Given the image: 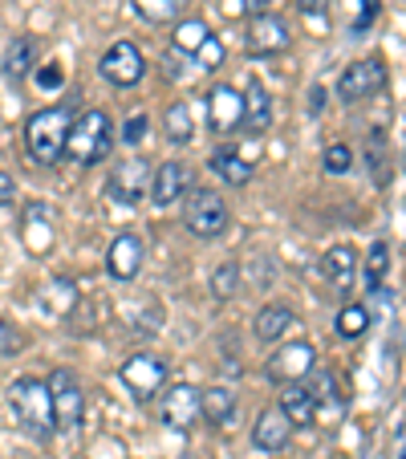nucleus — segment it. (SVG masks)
<instances>
[{
    "label": "nucleus",
    "instance_id": "e433bc0d",
    "mask_svg": "<svg viewBox=\"0 0 406 459\" xmlns=\"http://www.w3.org/2000/svg\"><path fill=\"white\" fill-rule=\"evenodd\" d=\"M325 9H329V0H297V13H301V17H309V21H321V17H325Z\"/></svg>",
    "mask_w": 406,
    "mask_h": 459
},
{
    "label": "nucleus",
    "instance_id": "423d86ee",
    "mask_svg": "<svg viewBox=\"0 0 406 459\" xmlns=\"http://www.w3.org/2000/svg\"><path fill=\"white\" fill-rule=\"evenodd\" d=\"M122 382H126V390L139 403L155 399L159 390H163V382H167V358H159V354H130L126 362H122Z\"/></svg>",
    "mask_w": 406,
    "mask_h": 459
},
{
    "label": "nucleus",
    "instance_id": "c756f323",
    "mask_svg": "<svg viewBox=\"0 0 406 459\" xmlns=\"http://www.w3.org/2000/svg\"><path fill=\"white\" fill-rule=\"evenodd\" d=\"M45 309L49 313H70L73 305H78V285H73V281H65V277H57L53 281L49 289H45Z\"/></svg>",
    "mask_w": 406,
    "mask_h": 459
},
{
    "label": "nucleus",
    "instance_id": "9d476101",
    "mask_svg": "<svg viewBox=\"0 0 406 459\" xmlns=\"http://www.w3.org/2000/svg\"><path fill=\"white\" fill-rule=\"evenodd\" d=\"M159 415H163V423L171 427V431H191L199 419V390L187 386V382H175V386L163 394Z\"/></svg>",
    "mask_w": 406,
    "mask_h": 459
},
{
    "label": "nucleus",
    "instance_id": "cd10ccee",
    "mask_svg": "<svg viewBox=\"0 0 406 459\" xmlns=\"http://www.w3.org/2000/svg\"><path fill=\"white\" fill-rule=\"evenodd\" d=\"M208 37H212V29L203 25V21H183V25L175 29V53H191V57H195Z\"/></svg>",
    "mask_w": 406,
    "mask_h": 459
},
{
    "label": "nucleus",
    "instance_id": "9b49d317",
    "mask_svg": "<svg viewBox=\"0 0 406 459\" xmlns=\"http://www.w3.org/2000/svg\"><path fill=\"white\" fill-rule=\"evenodd\" d=\"M147 179H151V163H143V159H130V163L114 167L110 183H106V195H110L114 204H134L143 200V191H147Z\"/></svg>",
    "mask_w": 406,
    "mask_h": 459
},
{
    "label": "nucleus",
    "instance_id": "f257e3e1",
    "mask_svg": "<svg viewBox=\"0 0 406 459\" xmlns=\"http://www.w3.org/2000/svg\"><path fill=\"white\" fill-rule=\"evenodd\" d=\"M73 126V110L70 106H49V110H37L25 122V155L41 167L61 163V147H65V134Z\"/></svg>",
    "mask_w": 406,
    "mask_h": 459
},
{
    "label": "nucleus",
    "instance_id": "4be33fe9",
    "mask_svg": "<svg viewBox=\"0 0 406 459\" xmlns=\"http://www.w3.org/2000/svg\"><path fill=\"white\" fill-rule=\"evenodd\" d=\"M277 411L293 427H309L313 423V394H309V386H305V382H289L285 394H281V407Z\"/></svg>",
    "mask_w": 406,
    "mask_h": 459
},
{
    "label": "nucleus",
    "instance_id": "393cba45",
    "mask_svg": "<svg viewBox=\"0 0 406 459\" xmlns=\"http://www.w3.org/2000/svg\"><path fill=\"white\" fill-rule=\"evenodd\" d=\"M33 61H37V41L33 37H17V41L4 49V78L21 82L29 70H33Z\"/></svg>",
    "mask_w": 406,
    "mask_h": 459
},
{
    "label": "nucleus",
    "instance_id": "7ed1b4c3",
    "mask_svg": "<svg viewBox=\"0 0 406 459\" xmlns=\"http://www.w3.org/2000/svg\"><path fill=\"white\" fill-rule=\"evenodd\" d=\"M45 390H49L53 427H61V431L82 427V419H86V390H82L78 374L65 370V366H57V370L49 374V382H45Z\"/></svg>",
    "mask_w": 406,
    "mask_h": 459
},
{
    "label": "nucleus",
    "instance_id": "a211bd4d",
    "mask_svg": "<svg viewBox=\"0 0 406 459\" xmlns=\"http://www.w3.org/2000/svg\"><path fill=\"white\" fill-rule=\"evenodd\" d=\"M289 330H297V317L293 309H285V305H264V309L256 313V321H252V333H256V342H281Z\"/></svg>",
    "mask_w": 406,
    "mask_h": 459
},
{
    "label": "nucleus",
    "instance_id": "dca6fc26",
    "mask_svg": "<svg viewBox=\"0 0 406 459\" xmlns=\"http://www.w3.org/2000/svg\"><path fill=\"white\" fill-rule=\"evenodd\" d=\"M289 439H293V423H289L277 407L260 411L256 427H252V443H256L260 451H268V455H272V451H285Z\"/></svg>",
    "mask_w": 406,
    "mask_h": 459
},
{
    "label": "nucleus",
    "instance_id": "5701e85b",
    "mask_svg": "<svg viewBox=\"0 0 406 459\" xmlns=\"http://www.w3.org/2000/svg\"><path fill=\"white\" fill-rule=\"evenodd\" d=\"M236 415V394L228 386H212V390H199V419L224 427L228 419Z\"/></svg>",
    "mask_w": 406,
    "mask_h": 459
},
{
    "label": "nucleus",
    "instance_id": "412c9836",
    "mask_svg": "<svg viewBox=\"0 0 406 459\" xmlns=\"http://www.w3.org/2000/svg\"><path fill=\"white\" fill-rule=\"evenodd\" d=\"M268 122H272V98H268V90L260 86V82H252L248 94H244V122L240 126H248L252 134H264Z\"/></svg>",
    "mask_w": 406,
    "mask_h": 459
},
{
    "label": "nucleus",
    "instance_id": "4468645a",
    "mask_svg": "<svg viewBox=\"0 0 406 459\" xmlns=\"http://www.w3.org/2000/svg\"><path fill=\"white\" fill-rule=\"evenodd\" d=\"M143 269V240L134 232H122L114 236L110 252H106V273L114 281H134Z\"/></svg>",
    "mask_w": 406,
    "mask_h": 459
},
{
    "label": "nucleus",
    "instance_id": "c85d7f7f",
    "mask_svg": "<svg viewBox=\"0 0 406 459\" xmlns=\"http://www.w3.org/2000/svg\"><path fill=\"white\" fill-rule=\"evenodd\" d=\"M236 293H240V264L224 260V264H216V273H212V297L228 301V297H236Z\"/></svg>",
    "mask_w": 406,
    "mask_h": 459
},
{
    "label": "nucleus",
    "instance_id": "72a5a7b5",
    "mask_svg": "<svg viewBox=\"0 0 406 459\" xmlns=\"http://www.w3.org/2000/svg\"><path fill=\"white\" fill-rule=\"evenodd\" d=\"M25 350V333L13 325V321H0V358H13Z\"/></svg>",
    "mask_w": 406,
    "mask_h": 459
},
{
    "label": "nucleus",
    "instance_id": "ea45409f",
    "mask_svg": "<svg viewBox=\"0 0 406 459\" xmlns=\"http://www.w3.org/2000/svg\"><path fill=\"white\" fill-rule=\"evenodd\" d=\"M374 17H378V0H362V21H354V33H358V29L370 25Z\"/></svg>",
    "mask_w": 406,
    "mask_h": 459
},
{
    "label": "nucleus",
    "instance_id": "c9c22d12",
    "mask_svg": "<svg viewBox=\"0 0 406 459\" xmlns=\"http://www.w3.org/2000/svg\"><path fill=\"white\" fill-rule=\"evenodd\" d=\"M195 57H199V61H203V70H216L220 61H224V45H220V41H216V37H208V41H203V49H199V53H195Z\"/></svg>",
    "mask_w": 406,
    "mask_h": 459
},
{
    "label": "nucleus",
    "instance_id": "f3484780",
    "mask_svg": "<svg viewBox=\"0 0 406 459\" xmlns=\"http://www.w3.org/2000/svg\"><path fill=\"white\" fill-rule=\"evenodd\" d=\"M248 49L260 53V57H264V53H285L289 49V25L281 17H272V13H260L248 29Z\"/></svg>",
    "mask_w": 406,
    "mask_h": 459
},
{
    "label": "nucleus",
    "instance_id": "f704fd0d",
    "mask_svg": "<svg viewBox=\"0 0 406 459\" xmlns=\"http://www.w3.org/2000/svg\"><path fill=\"white\" fill-rule=\"evenodd\" d=\"M147 126H151L147 114H134V118H126V126H122V143H126V147L143 143V139H147Z\"/></svg>",
    "mask_w": 406,
    "mask_h": 459
},
{
    "label": "nucleus",
    "instance_id": "7c9ffc66",
    "mask_svg": "<svg viewBox=\"0 0 406 459\" xmlns=\"http://www.w3.org/2000/svg\"><path fill=\"white\" fill-rule=\"evenodd\" d=\"M366 330H370V313L362 305H346V309L337 313V333L341 338H362Z\"/></svg>",
    "mask_w": 406,
    "mask_h": 459
},
{
    "label": "nucleus",
    "instance_id": "f03ea898",
    "mask_svg": "<svg viewBox=\"0 0 406 459\" xmlns=\"http://www.w3.org/2000/svg\"><path fill=\"white\" fill-rule=\"evenodd\" d=\"M110 143H114L110 114H106V110H86L70 126L61 155L70 159V163H78V167H94V163H102V159L110 155Z\"/></svg>",
    "mask_w": 406,
    "mask_h": 459
},
{
    "label": "nucleus",
    "instance_id": "1a4fd4ad",
    "mask_svg": "<svg viewBox=\"0 0 406 459\" xmlns=\"http://www.w3.org/2000/svg\"><path fill=\"white\" fill-rule=\"evenodd\" d=\"M313 362H317V350L309 342H293V346H281L277 354L268 358L264 374L272 382H281V386H289V382H301L313 370Z\"/></svg>",
    "mask_w": 406,
    "mask_h": 459
},
{
    "label": "nucleus",
    "instance_id": "6ab92c4d",
    "mask_svg": "<svg viewBox=\"0 0 406 459\" xmlns=\"http://www.w3.org/2000/svg\"><path fill=\"white\" fill-rule=\"evenodd\" d=\"M208 167L228 183V187H244V183L252 179V163L236 147H216L208 159Z\"/></svg>",
    "mask_w": 406,
    "mask_h": 459
},
{
    "label": "nucleus",
    "instance_id": "20e7f679",
    "mask_svg": "<svg viewBox=\"0 0 406 459\" xmlns=\"http://www.w3.org/2000/svg\"><path fill=\"white\" fill-rule=\"evenodd\" d=\"M9 403H13V411H17L21 427H29V431H37V435H49L53 431L49 390H45L41 378H33V374H21V378L9 386Z\"/></svg>",
    "mask_w": 406,
    "mask_h": 459
},
{
    "label": "nucleus",
    "instance_id": "aec40b11",
    "mask_svg": "<svg viewBox=\"0 0 406 459\" xmlns=\"http://www.w3.org/2000/svg\"><path fill=\"white\" fill-rule=\"evenodd\" d=\"M354 269H358V256L350 244H337V248L325 252V260H321V273H325V281L333 289H350V281H354Z\"/></svg>",
    "mask_w": 406,
    "mask_h": 459
},
{
    "label": "nucleus",
    "instance_id": "b1692460",
    "mask_svg": "<svg viewBox=\"0 0 406 459\" xmlns=\"http://www.w3.org/2000/svg\"><path fill=\"white\" fill-rule=\"evenodd\" d=\"M163 134H167V143H175V147H183V143L195 139V114H191L187 102H171V106H167Z\"/></svg>",
    "mask_w": 406,
    "mask_h": 459
},
{
    "label": "nucleus",
    "instance_id": "bb28decb",
    "mask_svg": "<svg viewBox=\"0 0 406 459\" xmlns=\"http://www.w3.org/2000/svg\"><path fill=\"white\" fill-rule=\"evenodd\" d=\"M183 9H187V0H134V13H139L143 21H151V25H167V21H175Z\"/></svg>",
    "mask_w": 406,
    "mask_h": 459
},
{
    "label": "nucleus",
    "instance_id": "6e6552de",
    "mask_svg": "<svg viewBox=\"0 0 406 459\" xmlns=\"http://www.w3.org/2000/svg\"><path fill=\"white\" fill-rule=\"evenodd\" d=\"M143 74H147V57L139 53V45H130V41H118L106 49L102 57V78L110 82V86L118 90H130V86H139Z\"/></svg>",
    "mask_w": 406,
    "mask_h": 459
},
{
    "label": "nucleus",
    "instance_id": "39448f33",
    "mask_svg": "<svg viewBox=\"0 0 406 459\" xmlns=\"http://www.w3.org/2000/svg\"><path fill=\"white\" fill-rule=\"evenodd\" d=\"M183 224H187L191 236H199V240H212V236H220L228 228V204L220 191L212 187H195L187 195V208H183Z\"/></svg>",
    "mask_w": 406,
    "mask_h": 459
},
{
    "label": "nucleus",
    "instance_id": "ddd939ff",
    "mask_svg": "<svg viewBox=\"0 0 406 459\" xmlns=\"http://www.w3.org/2000/svg\"><path fill=\"white\" fill-rule=\"evenodd\" d=\"M244 122V94L232 86H216L208 94V126L212 134H232Z\"/></svg>",
    "mask_w": 406,
    "mask_h": 459
},
{
    "label": "nucleus",
    "instance_id": "a878e982",
    "mask_svg": "<svg viewBox=\"0 0 406 459\" xmlns=\"http://www.w3.org/2000/svg\"><path fill=\"white\" fill-rule=\"evenodd\" d=\"M366 159H370V171H374V183L386 187L390 183V143L382 130H370V139H366Z\"/></svg>",
    "mask_w": 406,
    "mask_h": 459
},
{
    "label": "nucleus",
    "instance_id": "f8f14e48",
    "mask_svg": "<svg viewBox=\"0 0 406 459\" xmlns=\"http://www.w3.org/2000/svg\"><path fill=\"white\" fill-rule=\"evenodd\" d=\"M191 191V167L187 163H163L151 175V204L155 208H175Z\"/></svg>",
    "mask_w": 406,
    "mask_h": 459
},
{
    "label": "nucleus",
    "instance_id": "58836bf2",
    "mask_svg": "<svg viewBox=\"0 0 406 459\" xmlns=\"http://www.w3.org/2000/svg\"><path fill=\"white\" fill-rule=\"evenodd\" d=\"M37 86H45V90H57V86H61V70H57V65H49V70H41V74H37Z\"/></svg>",
    "mask_w": 406,
    "mask_h": 459
},
{
    "label": "nucleus",
    "instance_id": "473e14b6",
    "mask_svg": "<svg viewBox=\"0 0 406 459\" xmlns=\"http://www.w3.org/2000/svg\"><path fill=\"white\" fill-rule=\"evenodd\" d=\"M321 163H325V171H329V175H346L350 167H354V151H350L346 143H333V147H325Z\"/></svg>",
    "mask_w": 406,
    "mask_h": 459
},
{
    "label": "nucleus",
    "instance_id": "4c0bfd02",
    "mask_svg": "<svg viewBox=\"0 0 406 459\" xmlns=\"http://www.w3.org/2000/svg\"><path fill=\"white\" fill-rule=\"evenodd\" d=\"M13 200H17V183H13V175L0 171V208H9Z\"/></svg>",
    "mask_w": 406,
    "mask_h": 459
},
{
    "label": "nucleus",
    "instance_id": "2eb2a0df",
    "mask_svg": "<svg viewBox=\"0 0 406 459\" xmlns=\"http://www.w3.org/2000/svg\"><path fill=\"white\" fill-rule=\"evenodd\" d=\"M21 232H25V244L33 256H49L53 244H57V232H53V212L45 204H29L25 216H21Z\"/></svg>",
    "mask_w": 406,
    "mask_h": 459
},
{
    "label": "nucleus",
    "instance_id": "0eeeda50",
    "mask_svg": "<svg viewBox=\"0 0 406 459\" xmlns=\"http://www.w3.org/2000/svg\"><path fill=\"white\" fill-rule=\"evenodd\" d=\"M382 86H386V65H382V57H366V61H354L350 70H341V78H337V98H341V102H366V98L378 94Z\"/></svg>",
    "mask_w": 406,
    "mask_h": 459
},
{
    "label": "nucleus",
    "instance_id": "2f4dec72",
    "mask_svg": "<svg viewBox=\"0 0 406 459\" xmlns=\"http://www.w3.org/2000/svg\"><path fill=\"white\" fill-rule=\"evenodd\" d=\"M386 269H390V248L382 240L370 244V256H366V289H382Z\"/></svg>",
    "mask_w": 406,
    "mask_h": 459
},
{
    "label": "nucleus",
    "instance_id": "a19ab883",
    "mask_svg": "<svg viewBox=\"0 0 406 459\" xmlns=\"http://www.w3.org/2000/svg\"><path fill=\"white\" fill-rule=\"evenodd\" d=\"M268 4H272V0H240V4H236V9H248V13H268Z\"/></svg>",
    "mask_w": 406,
    "mask_h": 459
}]
</instances>
